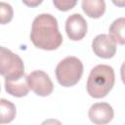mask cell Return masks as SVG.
Wrapping results in <instances>:
<instances>
[{"label":"cell","instance_id":"cell-1","mask_svg":"<svg viewBox=\"0 0 125 125\" xmlns=\"http://www.w3.org/2000/svg\"><path fill=\"white\" fill-rule=\"evenodd\" d=\"M30 40L36 48L52 51L62 43L58 21L51 14H40L35 17L31 26Z\"/></svg>","mask_w":125,"mask_h":125},{"label":"cell","instance_id":"cell-2","mask_svg":"<svg viewBox=\"0 0 125 125\" xmlns=\"http://www.w3.org/2000/svg\"><path fill=\"white\" fill-rule=\"evenodd\" d=\"M114 82V69L107 64H98L91 69L88 76L87 92L92 98H104L111 91Z\"/></svg>","mask_w":125,"mask_h":125},{"label":"cell","instance_id":"cell-3","mask_svg":"<svg viewBox=\"0 0 125 125\" xmlns=\"http://www.w3.org/2000/svg\"><path fill=\"white\" fill-rule=\"evenodd\" d=\"M82 62L72 56L62 60L56 66V77L58 82L63 87H71L78 83L83 74Z\"/></svg>","mask_w":125,"mask_h":125},{"label":"cell","instance_id":"cell-4","mask_svg":"<svg viewBox=\"0 0 125 125\" xmlns=\"http://www.w3.org/2000/svg\"><path fill=\"white\" fill-rule=\"evenodd\" d=\"M0 75L5 80H17L24 76V64L21 57L0 46Z\"/></svg>","mask_w":125,"mask_h":125},{"label":"cell","instance_id":"cell-5","mask_svg":"<svg viewBox=\"0 0 125 125\" xmlns=\"http://www.w3.org/2000/svg\"><path fill=\"white\" fill-rule=\"evenodd\" d=\"M26 82L29 90H32L37 96L47 97L54 90L53 82L50 76L43 70H34L26 76Z\"/></svg>","mask_w":125,"mask_h":125},{"label":"cell","instance_id":"cell-6","mask_svg":"<svg viewBox=\"0 0 125 125\" xmlns=\"http://www.w3.org/2000/svg\"><path fill=\"white\" fill-rule=\"evenodd\" d=\"M65 32L72 41H79L84 38L87 33V21L80 14H72L65 21Z\"/></svg>","mask_w":125,"mask_h":125},{"label":"cell","instance_id":"cell-7","mask_svg":"<svg viewBox=\"0 0 125 125\" xmlns=\"http://www.w3.org/2000/svg\"><path fill=\"white\" fill-rule=\"evenodd\" d=\"M92 50L102 59H111L116 53V43L108 34H99L92 41Z\"/></svg>","mask_w":125,"mask_h":125},{"label":"cell","instance_id":"cell-8","mask_svg":"<svg viewBox=\"0 0 125 125\" xmlns=\"http://www.w3.org/2000/svg\"><path fill=\"white\" fill-rule=\"evenodd\" d=\"M88 116L94 124L105 125L112 120L114 111L112 106L107 103H96L89 108Z\"/></svg>","mask_w":125,"mask_h":125},{"label":"cell","instance_id":"cell-9","mask_svg":"<svg viewBox=\"0 0 125 125\" xmlns=\"http://www.w3.org/2000/svg\"><path fill=\"white\" fill-rule=\"evenodd\" d=\"M6 92L14 97L21 98L28 94L29 88L26 82V76L17 80H5Z\"/></svg>","mask_w":125,"mask_h":125},{"label":"cell","instance_id":"cell-10","mask_svg":"<svg viewBox=\"0 0 125 125\" xmlns=\"http://www.w3.org/2000/svg\"><path fill=\"white\" fill-rule=\"evenodd\" d=\"M81 6L83 12L92 19H99L105 12V3L104 0H83Z\"/></svg>","mask_w":125,"mask_h":125},{"label":"cell","instance_id":"cell-11","mask_svg":"<svg viewBox=\"0 0 125 125\" xmlns=\"http://www.w3.org/2000/svg\"><path fill=\"white\" fill-rule=\"evenodd\" d=\"M125 19L123 17L116 19L109 26V36L117 44H125Z\"/></svg>","mask_w":125,"mask_h":125},{"label":"cell","instance_id":"cell-12","mask_svg":"<svg viewBox=\"0 0 125 125\" xmlns=\"http://www.w3.org/2000/svg\"><path fill=\"white\" fill-rule=\"evenodd\" d=\"M16 105L12 102L6 99H0V124L12 122L16 117Z\"/></svg>","mask_w":125,"mask_h":125},{"label":"cell","instance_id":"cell-13","mask_svg":"<svg viewBox=\"0 0 125 125\" xmlns=\"http://www.w3.org/2000/svg\"><path fill=\"white\" fill-rule=\"evenodd\" d=\"M13 7L6 2H0V24H6L10 22L13 19Z\"/></svg>","mask_w":125,"mask_h":125},{"label":"cell","instance_id":"cell-14","mask_svg":"<svg viewBox=\"0 0 125 125\" xmlns=\"http://www.w3.org/2000/svg\"><path fill=\"white\" fill-rule=\"evenodd\" d=\"M53 4L57 7L58 10L60 11H68L72 9L76 5V1H69V0H54Z\"/></svg>","mask_w":125,"mask_h":125},{"label":"cell","instance_id":"cell-15","mask_svg":"<svg viewBox=\"0 0 125 125\" xmlns=\"http://www.w3.org/2000/svg\"><path fill=\"white\" fill-rule=\"evenodd\" d=\"M41 125H62V122L58 119H55V118H48L46 120H44Z\"/></svg>","mask_w":125,"mask_h":125},{"label":"cell","instance_id":"cell-16","mask_svg":"<svg viewBox=\"0 0 125 125\" xmlns=\"http://www.w3.org/2000/svg\"><path fill=\"white\" fill-rule=\"evenodd\" d=\"M22 3H24L25 5H27V6H31V7H34V6H36V5H39V4H41L42 3V1H34V2H28V1H22Z\"/></svg>","mask_w":125,"mask_h":125},{"label":"cell","instance_id":"cell-17","mask_svg":"<svg viewBox=\"0 0 125 125\" xmlns=\"http://www.w3.org/2000/svg\"><path fill=\"white\" fill-rule=\"evenodd\" d=\"M0 91H1V88H0Z\"/></svg>","mask_w":125,"mask_h":125}]
</instances>
